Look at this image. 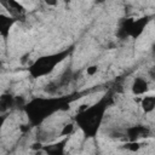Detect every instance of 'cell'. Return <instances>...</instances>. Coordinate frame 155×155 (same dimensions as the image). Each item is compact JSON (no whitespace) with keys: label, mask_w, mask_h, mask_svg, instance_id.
<instances>
[{"label":"cell","mask_w":155,"mask_h":155,"mask_svg":"<svg viewBox=\"0 0 155 155\" xmlns=\"http://www.w3.org/2000/svg\"><path fill=\"white\" fill-rule=\"evenodd\" d=\"M110 104V97L104 94L96 103L84 104L75 115V124L86 138H94L103 124L104 115Z\"/></svg>","instance_id":"1"},{"label":"cell","mask_w":155,"mask_h":155,"mask_svg":"<svg viewBox=\"0 0 155 155\" xmlns=\"http://www.w3.org/2000/svg\"><path fill=\"white\" fill-rule=\"evenodd\" d=\"M69 104L68 97H35L24 104V113L30 126H39L54 113L68 110Z\"/></svg>","instance_id":"2"},{"label":"cell","mask_w":155,"mask_h":155,"mask_svg":"<svg viewBox=\"0 0 155 155\" xmlns=\"http://www.w3.org/2000/svg\"><path fill=\"white\" fill-rule=\"evenodd\" d=\"M73 48H65L54 53H50V54H44L39 58H36L28 68V73L31 78L34 79H39V78H44L48 74H51L56 67L58 64H61L65 58H68V56L71 53Z\"/></svg>","instance_id":"3"},{"label":"cell","mask_w":155,"mask_h":155,"mask_svg":"<svg viewBox=\"0 0 155 155\" xmlns=\"http://www.w3.org/2000/svg\"><path fill=\"white\" fill-rule=\"evenodd\" d=\"M149 21H150L149 16H142L137 19H133L132 25H131V30H130V38L138 39L144 33V29L148 25Z\"/></svg>","instance_id":"4"},{"label":"cell","mask_w":155,"mask_h":155,"mask_svg":"<svg viewBox=\"0 0 155 155\" xmlns=\"http://www.w3.org/2000/svg\"><path fill=\"white\" fill-rule=\"evenodd\" d=\"M149 133V128L144 125H134L126 128V137L128 138V140H139L142 138L148 137Z\"/></svg>","instance_id":"5"},{"label":"cell","mask_w":155,"mask_h":155,"mask_svg":"<svg viewBox=\"0 0 155 155\" xmlns=\"http://www.w3.org/2000/svg\"><path fill=\"white\" fill-rule=\"evenodd\" d=\"M131 91L133 94L136 96H142V94H145L148 91H149V85H148V81L144 79V78H134L133 82H132V86H131Z\"/></svg>","instance_id":"6"},{"label":"cell","mask_w":155,"mask_h":155,"mask_svg":"<svg viewBox=\"0 0 155 155\" xmlns=\"http://www.w3.org/2000/svg\"><path fill=\"white\" fill-rule=\"evenodd\" d=\"M15 22H16V18L13 17L5 16V15L0 16V35L2 36V39H7V36L10 35V29L12 28Z\"/></svg>","instance_id":"7"},{"label":"cell","mask_w":155,"mask_h":155,"mask_svg":"<svg viewBox=\"0 0 155 155\" xmlns=\"http://www.w3.org/2000/svg\"><path fill=\"white\" fill-rule=\"evenodd\" d=\"M132 22L133 19L132 18H126V19H122L117 30H116V36L119 39H126V38H130V30H131V25H132Z\"/></svg>","instance_id":"8"},{"label":"cell","mask_w":155,"mask_h":155,"mask_svg":"<svg viewBox=\"0 0 155 155\" xmlns=\"http://www.w3.org/2000/svg\"><path fill=\"white\" fill-rule=\"evenodd\" d=\"M68 139H64L62 142L54 143V144H50V145H44V151L47 154H53V155H58V154H63L64 153V147L67 144Z\"/></svg>","instance_id":"9"},{"label":"cell","mask_w":155,"mask_h":155,"mask_svg":"<svg viewBox=\"0 0 155 155\" xmlns=\"http://www.w3.org/2000/svg\"><path fill=\"white\" fill-rule=\"evenodd\" d=\"M140 107L144 113H151L155 110V94L144 96L140 99Z\"/></svg>","instance_id":"10"},{"label":"cell","mask_w":155,"mask_h":155,"mask_svg":"<svg viewBox=\"0 0 155 155\" xmlns=\"http://www.w3.org/2000/svg\"><path fill=\"white\" fill-rule=\"evenodd\" d=\"M2 2H4V5L6 4L12 12H16L18 15L24 12V6L18 0H2Z\"/></svg>","instance_id":"11"},{"label":"cell","mask_w":155,"mask_h":155,"mask_svg":"<svg viewBox=\"0 0 155 155\" xmlns=\"http://www.w3.org/2000/svg\"><path fill=\"white\" fill-rule=\"evenodd\" d=\"M15 103H16V97H12V96H2L1 97V99H0V104H1V107H2V109H5V108H11L12 105H15Z\"/></svg>","instance_id":"12"},{"label":"cell","mask_w":155,"mask_h":155,"mask_svg":"<svg viewBox=\"0 0 155 155\" xmlns=\"http://www.w3.org/2000/svg\"><path fill=\"white\" fill-rule=\"evenodd\" d=\"M74 128H75V124H73V122L64 125L63 128H62V131H61V136H62V137H68V136H70V134L74 132Z\"/></svg>","instance_id":"13"},{"label":"cell","mask_w":155,"mask_h":155,"mask_svg":"<svg viewBox=\"0 0 155 155\" xmlns=\"http://www.w3.org/2000/svg\"><path fill=\"white\" fill-rule=\"evenodd\" d=\"M125 145H126V148H127L128 150H131V151H137V150H139V148H140L139 140H130V143H127V144H125Z\"/></svg>","instance_id":"14"},{"label":"cell","mask_w":155,"mask_h":155,"mask_svg":"<svg viewBox=\"0 0 155 155\" xmlns=\"http://www.w3.org/2000/svg\"><path fill=\"white\" fill-rule=\"evenodd\" d=\"M98 65L97 64H92V65H90V67H87V69H86V74L88 75V76H93L94 74H97L98 73Z\"/></svg>","instance_id":"15"},{"label":"cell","mask_w":155,"mask_h":155,"mask_svg":"<svg viewBox=\"0 0 155 155\" xmlns=\"http://www.w3.org/2000/svg\"><path fill=\"white\" fill-rule=\"evenodd\" d=\"M44 1H45V4L48 5V6H56L57 2H58V0H44Z\"/></svg>","instance_id":"16"},{"label":"cell","mask_w":155,"mask_h":155,"mask_svg":"<svg viewBox=\"0 0 155 155\" xmlns=\"http://www.w3.org/2000/svg\"><path fill=\"white\" fill-rule=\"evenodd\" d=\"M41 148H44V145L39 142V143H34L33 145H31V149H34V150H36V149H41Z\"/></svg>","instance_id":"17"},{"label":"cell","mask_w":155,"mask_h":155,"mask_svg":"<svg viewBox=\"0 0 155 155\" xmlns=\"http://www.w3.org/2000/svg\"><path fill=\"white\" fill-rule=\"evenodd\" d=\"M150 75H151L153 78H155V67L151 69V71H150Z\"/></svg>","instance_id":"18"},{"label":"cell","mask_w":155,"mask_h":155,"mask_svg":"<svg viewBox=\"0 0 155 155\" xmlns=\"http://www.w3.org/2000/svg\"><path fill=\"white\" fill-rule=\"evenodd\" d=\"M151 52H153V54L155 56V44H154V45L151 46Z\"/></svg>","instance_id":"19"},{"label":"cell","mask_w":155,"mask_h":155,"mask_svg":"<svg viewBox=\"0 0 155 155\" xmlns=\"http://www.w3.org/2000/svg\"><path fill=\"white\" fill-rule=\"evenodd\" d=\"M104 0H96V2H103Z\"/></svg>","instance_id":"20"},{"label":"cell","mask_w":155,"mask_h":155,"mask_svg":"<svg viewBox=\"0 0 155 155\" xmlns=\"http://www.w3.org/2000/svg\"><path fill=\"white\" fill-rule=\"evenodd\" d=\"M64 1H65V2H69V1H70V0H64Z\"/></svg>","instance_id":"21"},{"label":"cell","mask_w":155,"mask_h":155,"mask_svg":"<svg viewBox=\"0 0 155 155\" xmlns=\"http://www.w3.org/2000/svg\"><path fill=\"white\" fill-rule=\"evenodd\" d=\"M154 25H155V19H154Z\"/></svg>","instance_id":"22"}]
</instances>
